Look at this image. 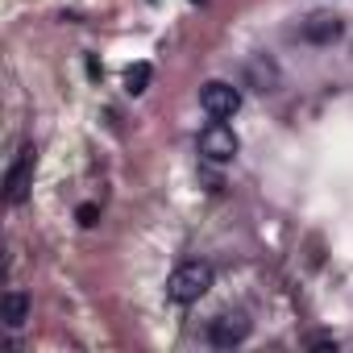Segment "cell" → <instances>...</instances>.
I'll return each mask as SVG.
<instances>
[{
	"instance_id": "1",
	"label": "cell",
	"mask_w": 353,
	"mask_h": 353,
	"mask_svg": "<svg viewBox=\"0 0 353 353\" xmlns=\"http://www.w3.org/2000/svg\"><path fill=\"white\" fill-rule=\"evenodd\" d=\"M212 291V266L208 262H183L174 266L170 279H166V299L170 303H200L204 295Z\"/></svg>"
},
{
	"instance_id": "2",
	"label": "cell",
	"mask_w": 353,
	"mask_h": 353,
	"mask_svg": "<svg viewBox=\"0 0 353 353\" xmlns=\"http://www.w3.org/2000/svg\"><path fill=\"white\" fill-rule=\"evenodd\" d=\"M237 150H241V141H237L233 125L212 121V125H204V129H200V158H204V162L225 166V162H233V158H237Z\"/></svg>"
},
{
	"instance_id": "3",
	"label": "cell",
	"mask_w": 353,
	"mask_h": 353,
	"mask_svg": "<svg viewBox=\"0 0 353 353\" xmlns=\"http://www.w3.org/2000/svg\"><path fill=\"white\" fill-rule=\"evenodd\" d=\"M200 108H204L212 121H229V117H237V108H241V92H237L233 83H225V79H208V83L200 88Z\"/></svg>"
},
{
	"instance_id": "4",
	"label": "cell",
	"mask_w": 353,
	"mask_h": 353,
	"mask_svg": "<svg viewBox=\"0 0 353 353\" xmlns=\"http://www.w3.org/2000/svg\"><path fill=\"white\" fill-rule=\"evenodd\" d=\"M245 83H250L254 92H262V96L279 92V88H283V67L274 63V54H266V50L250 54V59H245Z\"/></svg>"
},
{
	"instance_id": "5",
	"label": "cell",
	"mask_w": 353,
	"mask_h": 353,
	"mask_svg": "<svg viewBox=\"0 0 353 353\" xmlns=\"http://www.w3.org/2000/svg\"><path fill=\"white\" fill-rule=\"evenodd\" d=\"M250 336V320L241 312H221L216 320H208V345L216 349H233Z\"/></svg>"
},
{
	"instance_id": "6",
	"label": "cell",
	"mask_w": 353,
	"mask_h": 353,
	"mask_svg": "<svg viewBox=\"0 0 353 353\" xmlns=\"http://www.w3.org/2000/svg\"><path fill=\"white\" fill-rule=\"evenodd\" d=\"M30 179H34V150L26 145L17 154V162L9 166V174H5V200L9 204H21L30 196Z\"/></svg>"
},
{
	"instance_id": "7",
	"label": "cell",
	"mask_w": 353,
	"mask_h": 353,
	"mask_svg": "<svg viewBox=\"0 0 353 353\" xmlns=\"http://www.w3.org/2000/svg\"><path fill=\"white\" fill-rule=\"evenodd\" d=\"M341 34H345V21H341L336 13H316V17H307V21L299 26V38L312 42V46H328V42H336Z\"/></svg>"
},
{
	"instance_id": "8",
	"label": "cell",
	"mask_w": 353,
	"mask_h": 353,
	"mask_svg": "<svg viewBox=\"0 0 353 353\" xmlns=\"http://www.w3.org/2000/svg\"><path fill=\"white\" fill-rule=\"evenodd\" d=\"M26 320H30V295L26 291H5V299H0V324L5 328H26Z\"/></svg>"
},
{
	"instance_id": "9",
	"label": "cell",
	"mask_w": 353,
	"mask_h": 353,
	"mask_svg": "<svg viewBox=\"0 0 353 353\" xmlns=\"http://www.w3.org/2000/svg\"><path fill=\"white\" fill-rule=\"evenodd\" d=\"M150 79H154L150 63H133V67L125 71V92H129V96H141V92L150 88Z\"/></svg>"
},
{
	"instance_id": "10",
	"label": "cell",
	"mask_w": 353,
	"mask_h": 353,
	"mask_svg": "<svg viewBox=\"0 0 353 353\" xmlns=\"http://www.w3.org/2000/svg\"><path fill=\"white\" fill-rule=\"evenodd\" d=\"M96 216H100V212H96V204H83V208H79V225H88V229H92V225H96Z\"/></svg>"
},
{
	"instance_id": "11",
	"label": "cell",
	"mask_w": 353,
	"mask_h": 353,
	"mask_svg": "<svg viewBox=\"0 0 353 353\" xmlns=\"http://www.w3.org/2000/svg\"><path fill=\"white\" fill-rule=\"evenodd\" d=\"M192 5H204V0H192Z\"/></svg>"
}]
</instances>
